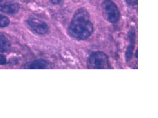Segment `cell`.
<instances>
[{"instance_id": "6da1fadb", "label": "cell", "mask_w": 158, "mask_h": 118, "mask_svg": "<svg viewBox=\"0 0 158 118\" xmlns=\"http://www.w3.org/2000/svg\"><path fill=\"white\" fill-rule=\"evenodd\" d=\"M68 31L72 37L78 40H85L91 36L94 26L87 10L81 8L76 11Z\"/></svg>"}, {"instance_id": "7a4b0ae2", "label": "cell", "mask_w": 158, "mask_h": 118, "mask_svg": "<svg viewBox=\"0 0 158 118\" xmlns=\"http://www.w3.org/2000/svg\"><path fill=\"white\" fill-rule=\"evenodd\" d=\"M87 65L89 69H109L110 61L106 54L101 51H96L90 54L88 59Z\"/></svg>"}, {"instance_id": "3957f363", "label": "cell", "mask_w": 158, "mask_h": 118, "mask_svg": "<svg viewBox=\"0 0 158 118\" xmlns=\"http://www.w3.org/2000/svg\"><path fill=\"white\" fill-rule=\"evenodd\" d=\"M103 15L107 21L112 23L118 21L120 11L117 5L111 0H105L101 5Z\"/></svg>"}, {"instance_id": "277c9868", "label": "cell", "mask_w": 158, "mask_h": 118, "mask_svg": "<svg viewBox=\"0 0 158 118\" xmlns=\"http://www.w3.org/2000/svg\"><path fill=\"white\" fill-rule=\"evenodd\" d=\"M27 24L31 31L38 34H46L49 30L46 22L35 18H30L27 20Z\"/></svg>"}, {"instance_id": "5b68a950", "label": "cell", "mask_w": 158, "mask_h": 118, "mask_svg": "<svg viewBox=\"0 0 158 118\" xmlns=\"http://www.w3.org/2000/svg\"><path fill=\"white\" fill-rule=\"evenodd\" d=\"M19 5L17 3L10 2H0V10L6 14H15L19 11Z\"/></svg>"}, {"instance_id": "8992f818", "label": "cell", "mask_w": 158, "mask_h": 118, "mask_svg": "<svg viewBox=\"0 0 158 118\" xmlns=\"http://www.w3.org/2000/svg\"><path fill=\"white\" fill-rule=\"evenodd\" d=\"M48 66V63L44 60H36L27 63L25 68L27 69H44Z\"/></svg>"}, {"instance_id": "52a82bcc", "label": "cell", "mask_w": 158, "mask_h": 118, "mask_svg": "<svg viewBox=\"0 0 158 118\" xmlns=\"http://www.w3.org/2000/svg\"><path fill=\"white\" fill-rule=\"evenodd\" d=\"M129 38H130V43L129 45L128 46L126 53V59L127 60H130L133 53L135 42V31L131 30V31L129 32Z\"/></svg>"}, {"instance_id": "ba28073f", "label": "cell", "mask_w": 158, "mask_h": 118, "mask_svg": "<svg viewBox=\"0 0 158 118\" xmlns=\"http://www.w3.org/2000/svg\"><path fill=\"white\" fill-rule=\"evenodd\" d=\"M10 42L6 36L0 33V52H6L10 48Z\"/></svg>"}, {"instance_id": "9c48e42d", "label": "cell", "mask_w": 158, "mask_h": 118, "mask_svg": "<svg viewBox=\"0 0 158 118\" xmlns=\"http://www.w3.org/2000/svg\"><path fill=\"white\" fill-rule=\"evenodd\" d=\"M10 24V20L7 17L0 14V28L6 27Z\"/></svg>"}, {"instance_id": "30bf717a", "label": "cell", "mask_w": 158, "mask_h": 118, "mask_svg": "<svg viewBox=\"0 0 158 118\" xmlns=\"http://www.w3.org/2000/svg\"><path fill=\"white\" fill-rule=\"evenodd\" d=\"M6 58L5 56L2 55H0V64L4 65L6 63Z\"/></svg>"}, {"instance_id": "8fae6325", "label": "cell", "mask_w": 158, "mask_h": 118, "mask_svg": "<svg viewBox=\"0 0 158 118\" xmlns=\"http://www.w3.org/2000/svg\"><path fill=\"white\" fill-rule=\"evenodd\" d=\"M51 2L54 5H57V4H59L60 3L62 0H50Z\"/></svg>"}]
</instances>
